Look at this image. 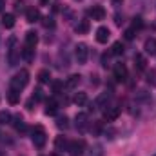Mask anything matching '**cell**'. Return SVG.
Returning a JSON list of instances; mask_svg holds the SVG:
<instances>
[{
  "label": "cell",
  "mask_w": 156,
  "mask_h": 156,
  "mask_svg": "<svg viewBox=\"0 0 156 156\" xmlns=\"http://www.w3.org/2000/svg\"><path fill=\"white\" fill-rule=\"evenodd\" d=\"M27 83H29V71L27 69H20L15 76L11 78V87L16 89V91H22Z\"/></svg>",
  "instance_id": "6da1fadb"
},
{
  "label": "cell",
  "mask_w": 156,
  "mask_h": 156,
  "mask_svg": "<svg viewBox=\"0 0 156 156\" xmlns=\"http://www.w3.org/2000/svg\"><path fill=\"white\" fill-rule=\"evenodd\" d=\"M31 140H33L35 147H38V149H42V147L45 145V142H47V133H45V129H44L42 125H35V127L31 129Z\"/></svg>",
  "instance_id": "7a4b0ae2"
},
{
  "label": "cell",
  "mask_w": 156,
  "mask_h": 156,
  "mask_svg": "<svg viewBox=\"0 0 156 156\" xmlns=\"http://www.w3.org/2000/svg\"><path fill=\"white\" fill-rule=\"evenodd\" d=\"M18 56H20V49L16 47V38H9V42H7V62L11 67L18 64Z\"/></svg>",
  "instance_id": "3957f363"
},
{
  "label": "cell",
  "mask_w": 156,
  "mask_h": 156,
  "mask_svg": "<svg viewBox=\"0 0 156 156\" xmlns=\"http://www.w3.org/2000/svg\"><path fill=\"white\" fill-rule=\"evenodd\" d=\"M69 154L71 156H82L85 153V142L82 140V138H78V140H73V142H69Z\"/></svg>",
  "instance_id": "277c9868"
},
{
  "label": "cell",
  "mask_w": 156,
  "mask_h": 156,
  "mask_svg": "<svg viewBox=\"0 0 156 156\" xmlns=\"http://www.w3.org/2000/svg\"><path fill=\"white\" fill-rule=\"evenodd\" d=\"M111 100V93L109 91H105V93H102L93 104H91V107H89V111H96V109H102V107H107V102Z\"/></svg>",
  "instance_id": "5b68a950"
},
{
  "label": "cell",
  "mask_w": 156,
  "mask_h": 156,
  "mask_svg": "<svg viewBox=\"0 0 156 156\" xmlns=\"http://www.w3.org/2000/svg\"><path fill=\"white\" fill-rule=\"evenodd\" d=\"M87 55H89V49L85 44H78L75 47V56H76L78 64H85L87 62Z\"/></svg>",
  "instance_id": "8992f818"
},
{
  "label": "cell",
  "mask_w": 156,
  "mask_h": 156,
  "mask_svg": "<svg viewBox=\"0 0 156 156\" xmlns=\"http://www.w3.org/2000/svg\"><path fill=\"white\" fill-rule=\"evenodd\" d=\"M111 38V31L105 27V26H100L98 29H96V42L98 44H107Z\"/></svg>",
  "instance_id": "52a82bcc"
},
{
  "label": "cell",
  "mask_w": 156,
  "mask_h": 156,
  "mask_svg": "<svg viewBox=\"0 0 156 156\" xmlns=\"http://www.w3.org/2000/svg\"><path fill=\"white\" fill-rule=\"evenodd\" d=\"M118 116H120V107L118 105H109V107L104 109V118L107 122H115Z\"/></svg>",
  "instance_id": "ba28073f"
},
{
  "label": "cell",
  "mask_w": 156,
  "mask_h": 156,
  "mask_svg": "<svg viewBox=\"0 0 156 156\" xmlns=\"http://www.w3.org/2000/svg\"><path fill=\"white\" fill-rule=\"evenodd\" d=\"M89 16H91L93 20H104V18H105V9H104L102 5H93V7L89 9Z\"/></svg>",
  "instance_id": "9c48e42d"
},
{
  "label": "cell",
  "mask_w": 156,
  "mask_h": 156,
  "mask_svg": "<svg viewBox=\"0 0 156 156\" xmlns=\"http://www.w3.org/2000/svg\"><path fill=\"white\" fill-rule=\"evenodd\" d=\"M115 78L118 82H125L127 80V67L123 64H116L115 66Z\"/></svg>",
  "instance_id": "30bf717a"
},
{
  "label": "cell",
  "mask_w": 156,
  "mask_h": 156,
  "mask_svg": "<svg viewBox=\"0 0 156 156\" xmlns=\"http://www.w3.org/2000/svg\"><path fill=\"white\" fill-rule=\"evenodd\" d=\"M75 127L78 131H85L87 129V115L85 113H78L75 118Z\"/></svg>",
  "instance_id": "8fae6325"
},
{
  "label": "cell",
  "mask_w": 156,
  "mask_h": 156,
  "mask_svg": "<svg viewBox=\"0 0 156 156\" xmlns=\"http://www.w3.org/2000/svg\"><path fill=\"white\" fill-rule=\"evenodd\" d=\"M26 18H27V22H29V24L38 22V20H40V11H38V9H35V7H29V9L26 11Z\"/></svg>",
  "instance_id": "7c38bea8"
},
{
  "label": "cell",
  "mask_w": 156,
  "mask_h": 156,
  "mask_svg": "<svg viewBox=\"0 0 156 156\" xmlns=\"http://www.w3.org/2000/svg\"><path fill=\"white\" fill-rule=\"evenodd\" d=\"M55 149H56V151H67V149H69L67 138H66V136H56V140H55Z\"/></svg>",
  "instance_id": "4fadbf2b"
},
{
  "label": "cell",
  "mask_w": 156,
  "mask_h": 156,
  "mask_svg": "<svg viewBox=\"0 0 156 156\" xmlns=\"http://www.w3.org/2000/svg\"><path fill=\"white\" fill-rule=\"evenodd\" d=\"M37 44H38V37H37V33H35V31H27V33H26V45L31 47V49H35Z\"/></svg>",
  "instance_id": "5bb4252c"
},
{
  "label": "cell",
  "mask_w": 156,
  "mask_h": 156,
  "mask_svg": "<svg viewBox=\"0 0 156 156\" xmlns=\"http://www.w3.org/2000/svg\"><path fill=\"white\" fill-rule=\"evenodd\" d=\"M144 51H145L147 55H156V38L154 37H151V38L145 40V44H144Z\"/></svg>",
  "instance_id": "9a60e30c"
},
{
  "label": "cell",
  "mask_w": 156,
  "mask_h": 156,
  "mask_svg": "<svg viewBox=\"0 0 156 156\" xmlns=\"http://www.w3.org/2000/svg\"><path fill=\"white\" fill-rule=\"evenodd\" d=\"M134 67H136L138 71H145V67H147V60H145L144 55H134Z\"/></svg>",
  "instance_id": "2e32d148"
},
{
  "label": "cell",
  "mask_w": 156,
  "mask_h": 156,
  "mask_svg": "<svg viewBox=\"0 0 156 156\" xmlns=\"http://www.w3.org/2000/svg\"><path fill=\"white\" fill-rule=\"evenodd\" d=\"M13 125H15V129H16L18 133H26V131H27V125L24 123V120H22L20 115H16V116L13 118Z\"/></svg>",
  "instance_id": "e0dca14e"
},
{
  "label": "cell",
  "mask_w": 156,
  "mask_h": 156,
  "mask_svg": "<svg viewBox=\"0 0 156 156\" xmlns=\"http://www.w3.org/2000/svg\"><path fill=\"white\" fill-rule=\"evenodd\" d=\"M56 111H58V104H56V100H47V104H45V115H49V116H53V115H56Z\"/></svg>",
  "instance_id": "ac0fdd59"
},
{
  "label": "cell",
  "mask_w": 156,
  "mask_h": 156,
  "mask_svg": "<svg viewBox=\"0 0 156 156\" xmlns=\"http://www.w3.org/2000/svg\"><path fill=\"white\" fill-rule=\"evenodd\" d=\"M2 26H4L5 29H11V27L15 26V15H11V13H5V15L2 16Z\"/></svg>",
  "instance_id": "d6986e66"
},
{
  "label": "cell",
  "mask_w": 156,
  "mask_h": 156,
  "mask_svg": "<svg viewBox=\"0 0 156 156\" xmlns=\"http://www.w3.org/2000/svg\"><path fill=\"white\" fill-rule=\"evenodd\" d=\"M7 100H9V104H18L20 102V91H16V89H9V93H7Z\"/></svg>",
  "instance_id": "ffe728a7"
},
{
  "label": "cell",
  "mask_w": 156,
  "mask_h": 156,
  "mask_svg": "<svg viewBox=\"0 0 156 156\" xmlns=\"http://www.w3.org/2000/svg\"><path fill=\"white\" fill-rule=\"evenodd\" d=\"M73 102L76 104L78 107H83V105H87L89 100H87V94H85V93H76L75 98H73Z\"/></svg>",
  "instance_id": "44dd1931"
},
{
  "label": "cell",
  "mask_w": 156,
  "mask_h": 156,
  "mask_svg": "<svg viewBox=\"0 0 156 156\" xmlns=\"http://www.w3.org/2000/svg\"><path fill=\"white\" fill-rule=\"evenodd\" d=\"M80 78H82L80 75H71V76L66 80V87L67 89H75L78 83H80Z\"/></svg>",
  "instance_id": "7402d4cb"
},
{
  "label": "cell",
  "mask_w": 156,
  "mask_h": 156,
  "mask_svg": "<svg viewBox=\"0 0 156 156\" xmlns=\"http://www.w3.org/2000/svg\"><path fill=\"white\" fill-rule=\"evenodd\" d=\"M20 53H22V58H24L26 62H31L33 56H35V49H31V47H27V45H24V49H22Z\"/></svg>",
  "instance_id": "603a6c76"
},
{
  "label": "cell",
  "mask_w": 156,
  "mask_h": 156,
  "mask_svg": "<svg viewBox=\"0 0 156 156\" xmlns=\"http://www.w3.org/2000/svg\"><path fill=\"white\" fill-rule=\"evenodd\" d=\"M87 31H89V20H80V24H76V33L85 35Z\"/></svg>",
  "instance_id": "cb8c5ba5"
},
{
  "label": "cell",
  "mask_w": 156,
  "mask_h": 156,
  "mask_svg": "<svg viewBox=\"0 0 156 156\" xmlns=\"http://www.w3.org/2000/svg\"><path fill=\"white\" fill-rule=\"evenodd\" d=\"M38 82L40 83H49V82H51V73H49V69H42V71H40Z\"/></svg>",
  "instance_id": "d4e9b609"
},
{
  "label": "cell",
  "mask_w": 156,
  "mask_h": 156,
  "mask_svg": "<svg viewBox=\"0 0 156 156\" xmlns=\"http://www.w3.org/2000/svg\"><path fill=\"white\" fill-rule=\"evenodd\" d=\"M11 113L9 111H0V125H7V123H11Z\"/></svg>",
  "instance_id": "484cf974"
},
{
  "label": "cell",
  "mask_w": 156,
  "mask_h": 156,
  "mask_svg": "<svg viewBox=\"0 0 156 156\" xmlns=\"http://www.w3.org/2000/svg\"><path fill=\"white\" fill-rule=\"evenodd\" d=\"M122 53H123V44H122V42H115V44H113V47H111V55H122Z\"/></svg>",
  "instance_id": "4316f807"
},
{
  "label": "cell",
  "mask_w": 156,
  "mask_h": 156,
  "mask_svg": "<svg viewBox=\"0 0 156 156\" xmlns=\"http://www.w3.org/2000/svg\"><path fill=\"white\" fill-rule=\"evenodd\" d=\"M87 156H104V149H102V145H93V149L89 151V154Z\"/></svg>",
  "instance_id": "83f0119b"
},
{
  "label": "cell",
  "mask_w": 156,
  "mask_h": 156,
  "mask_svg": "<svg viewBox=\"0 0 156 156\" xmlns=\"http://www.w3.org/2000/svg\"><path fill=\"white\" fill-rule=\"evenodd\" d=\"M67 122H69L67 116H60L58 120H56V127H58V129H67V125H69Z\"/></svg>",
  "instance_id": "f1b7e54d"
},
{
  "label": "cell",
  "mask_w": 156,
  "mask_h": 156,
  "mask_svg": "<svg viewBox=\"0 0 156 156\" xmlns=\"http://www.w3.org/2000/svg\"><path fill=\"white\" fill-rule=\"evenodd\" d=\"M134 35H136V29H134V27H131V29H127V31L123 33L125 40H133V38H134Z\"/></svg>",
  "instance_id": "f546056e"
},
{
  "label": "cell",
  "mask_w": 156,
  "mask_h": 156,
  "mask_svg": "<svg viewBox=\"0 0 156 156\" xmlns=\"http://www.w3.org/2000/svg\"><path fill=\"white\" fill-rule=\"evenodd\" d=\"M33 98H35V100H37V102H42V100H44V91H42V89H35V94H33Z\"/></svg>",
  "instance_id": "4dcf8cb0"
},
{
  "label": "cell",
  "mask_w": 156,
  "mask_h": 156,
  "mask_svg": "<svg viewBox=\"0 0 156 156\" xmlns=\"http://www.w3.org/2000/svg\"><path fill=\"white\" fill-rule=\"evenodd\" d=\"M147 82L153 83V85H156V71H149V73H147Z\"/></svg>",
  "instance_id": "1f68e13d"
},
{
  "label": "cell",
  "mask_w": 156,
  "mask_h": 156,
  "mask_svg": "<svg viewBox=\"0 0 156 156\" xmlns=\"http://www.w3.org/2000/svg\"><path fill=\"white\" fill-rule=\"evenodd\" d=\"M44 26H45V27H55V20L49 18V16H45V18H44Z\"/></svg>",
  "instance_id": "d6a6232c"
},
{
  "label": "cell",
  "mask_w": 156,
  "mask_h": 156,
  "mask_svg": "<svg viewBox=\"0 0 156 156\" xmlns=\"http://www.w3.org/2000/svg\"><path fill=\"white\" fill-rule=\"evenodd\" d=\"M142 26H144L142 18H140V16H136V18H134V22H133V27H134V29H140Z\"/></svg>",
  "instance_id": "836d02e7"
},
{
  "label": "cell",
  "mask_w": 156,
  "mask_h": 156,
  "mask_svg": "<svg viewBox=\"0 0 156 156\" xmlns=\"http://www.w3.org/2000/svg\"><path fill=\"white\" fill-rule=\"evenodd\" d=\"M62 87H64V82H53V91L55 93H60Z\"/></svg>",
  "instance_id": "e575fe53"
},
{
  "label": "cell",
  "mask_w": 156,
  "mask_h": 156,
  "mask_svg": "<svg viewBox=\"0 0 156 156\" xmlns=\"http://www.w3.org/2000/svg\"><path fill=\"white\" fill-rule=\"evenodd\" d=\"M109 55H111V53H109ZM109 55H104V56H102V66H104V67L109 66Z\"/></svg>",
  "instance_id": "d590c367"
},
{
  "label": "cell",
  "mask_w": 156,
  "mask_h": 156,
  "mask_svg": "<svg viewBox=\"0 0 156 156\" xmlns=\"http://www.w3.org/2000/svg\"><path fill=\"white\" fill-rule=\"evenodd\" d=\"M33 100H35V98H29V100H27V104H26V105H27V109H29V111H31V109H33Z\"/></svg>",
  "instance_id": "8d00e7d4"
},
{
  "label": "cell",
  "mask_w": 156,
  "mask_h": 156,
  "mask_svg": "<svg viewBox=\"0 0 156 156\" xmlns=\"http://www.w3.org/2000/svg\"><path fill=\"white\" fill-rule=\"evenodd\" d=\"M111 2H113V5H122V4H123V0H111Z\"/></svg>",
  "instance_id": "74e56055"
},
{
  "label": "cell",
  "mask_w": 156,
  "mask_h": 156,
  "mask_svg": "<svg viewBox=\"0 0 156 156\" xmlns=\"http://www.w3.org/2000/svg\"><path fill=\"white\" fill-rule=\"evenodd\" d=\"M4 7H5V0H0V13L4 11Z\"/></svg>",
  "instance_id": "f35d334b"
},
{
  "label": "cell",
  "mask_w": 156,
  "mask_h": 156,
  "mask_svg": "<svg viewBox=\"0 0 156 156\" xmlns=\"http://www.w3.org/2000/svg\"><path fill=\"white\" fill-rule=\"evenodd\" d=\"M40 2H42V4H44V5H45V4H47V2H49V0H40Z\"/></svg>",
  "instance_id": "ab89813d"
},
{
  "label": "cell",
  "mask_w": 156,
  "mask_h": 156,
  "mask_svg": "<svg viewBox=\"0 0 156 156\" xmlns=\"http://www.w3.org/2000/svg\"><path fill=\"white\" fill-rule=\"evenodd\" d=\"M75 2H80V0H75Z\"/></svg>",
  "instance_id": "60d3db41"
},
{
  "label": "cell",
  "mask_w": 156,
  "mask_h": 156,
  "mask_svg": "<svg viewBox=\"0 0 156 156\" xmlns=\"http://www.w3.org/2000/svg\"><path fill=\"white\" fill-rule=\"evenodd\" d=\"M53 156H58V154H53Z\"/></svg>",
  "instance_id": "b9f144b4"
},
{
  "label": "cell",
  "mask_w": 156,
  "mask_h": 156,
  "mask_svg": "<svg viewBox=\"0 0 156 156\" xmlns=\"http://www.w3.org/2000/svg\"><path fill=\"white\" fill-rule=\"evenodd\" d=\"M153 156H156V153H154V154H153Z\"/></svg>",
  "instance_id": "7bdbcfd3"
}]
</instances>
